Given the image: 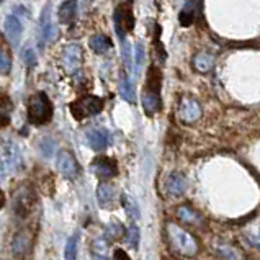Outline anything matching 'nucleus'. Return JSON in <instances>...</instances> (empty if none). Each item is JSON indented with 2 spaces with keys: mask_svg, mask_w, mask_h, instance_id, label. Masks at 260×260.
I'll return each mask as SVG.
<instances>
[{
  "mask_svg": "<svg viewBox=\"0 0 260 260\" xmlns=\"http://www.w3.org/2000/svg\"><path fill=\"white\" fill-rule=\"evenodd\" d=\"M126 234V242H128V246L133 249V250H138L139 247V229L136 224H131L128 228V231H124Z\"/></svg>",
  "mask_w": 260,
  "mask_h": 260,
  "instance_id": "a878e982",
  "label": "nucleus"
},
{
  "mask_svg": "<svg viewBox=\"0 0 260 260\" xmlns=\"http://www.w3.org/2000/svg\"><path fill=\"white\" fill-rule=\"evenodd\" d=\"M218 252L219 254L224 257V258H241L242 255H241V252L237 250L236 247H231V246H221L219 249H218Z\"/></svg>",
  "mask_w": 260,
  "mask_h": 260,
  "instance_id": "7c9ffc66",
  "label": "nucleus"
},
{
  "mask_svg": "<svg viewBox=\"0 0 260 260\" xmlns=\"http://www.w3.org/2000/svg\"><path fill=\"white\" fill-rule=\"evenodd\" d=\"M77 13V2L76 0H66V2L59 7V21L61 23H71V21L76 18Z\"/></svg>",
  "mask_w": 260,
  "mask_h": 260,
  "instance_id": "6ab92c4d",
  "label": "nucleus"
},
{
  "mask_svg": "<svg viewBox=\"0 0 260 260\" xmlns=\"http://www.w3.org/2000/svg\"><path fill=\"white\" fill-rule=\"evenodd\" d=\"M77 246H79V237L77 234H74L71 239L66 244V252H64V257L69 258V260H74L77 257Z\"/></svg>",
  "mask_w": 260,
  "mask_h": 260,
  "instance_id": "cd10ccee",
  "label": "nucleus"
},
{
  "mask_svg": "<svg viewBox=\"0 0 260 260\" xmlns=\"http://www.w3.org/2000/svg\"><path fill=\"white\" fill-rule=\"evenodd\" d=\"M96 200L102 208H108L115 202V187L108 183H102L96 190Z\"/></svg>",
  "mask_w": 260,
  "mask_h": 260,
  "instance_id": "a211bd4d",
  "label": "nucleus"
},
{
  "mask_svg": "<svg viewBox=\"0 0 260 260\" xmlns=\"http://www.w3.org/2000/svg\"><path fill=\"white\" fill-rule=\"evenodd\" d=\"M57 170L62 174V177L74 180L80 174V166L77 159L74 157L71 151H61L57 155Z\"/></svg>",
  "mask_w": 260,
  "mask_h": 260,
  "instance_id": "0eeeda50",
  "label": "nucleus"
},
{
  "mask_svg": "<svg viewBox=\"0 0 260 260\" xmlns=\"http://www.w3.org/2000/svg\"><path fill=\"white\" fill-rule=\"evenodd\" d=\"M115 26L120 40H126V33L135 29V15H133V0H123L115 10Z\"/></svg>",
  "mask_w": 260,
  "mask_h": 260,
  "instance_id": "20e7f679",
  "label": "nucleus"
},
{
  "mask_svg": "<svg viewBox=\"0 0 260 260\" xmlns=\"http://www.w3.org/2000/svg\"><path fill=\"white\" fill-rule=\"evenodd\" d=\"M180 116L185 123H195L202 118V105L195 99H183L180 105Z\"/></svg>",
  "mask_w": 260,
  "mask_h": 260,
  "instance_id": "1a4fd4ad",
  "label": "nucleus"
},
{
  "mask_svg": "<svg viewBox=\"0 0 260 260\" xmlns=\"http://www.w3.org/2000/svg\"><path fill=\"white\" fill-rule=\"evenodd\" d=\"M115 258H124V260H128L129 257L126 255V254H124V252H123L121 249H118V250L115 252Z\"/></svg>",
  "mask_w": 260,
  "mask_h": 260,
  "instance_id": "473e14b6",
  "label": "nucleus"
},
{
  "mask_svg": "<svg viewBox=\"0 0 260 260\" xmlns=\"http://www.w3.org/2000/svg\"><path fill=\"white\" fill-rule=\"evenodd\" d=\"M90 169L103 182L110 180V178H115L118 172H120L116 159H111V157H96L90 164Z\"/></svg>",
  "mask_w": 260,
  "mask_h": 260,
  "instance_id": "423d86ee",
  "label": "nucleus"
},
{
  "mask_svg": "<svg viewBox=\"0 0 260 260\" xmlns=\"http://www.w3.org/2000/svg\"><path fill=\"white\" fill-rule=\"evenodd\" d=\"M214 66V56L208 53H198L193 57V68L198 72H210Z\"/></svg>",
  "mask_w": 260,
  "mask_h": 260,
  "instance_id": "412c9836",
  "label": "nucleus"
},
{
  "mask_svg": "<svg viewBox=\"0 0 260 260\" xmlns=\"http://www.w3.org/2000/svg\"><path fill=\"white\" fill-rule=\"evenodd\" d=\"M88 44H90L92 51H93V53H96V54H105L107 51L111 49V40L108 38V36H105V35L93 36V38L88 41Z\"/></svg>",
  "mask_w": 260,
  "mask_h": 260,
  "instance_id": "4be33fe9",
  "label": "nucleus"
},
{
  "mask_svg": "<svg viewBox=\"0 0 260 260\" xmlns=\"http://www.w3.org/2000/svg\"><path fill=\"white\" fill-rule=\"evenodd\" d=\"M23 61L25 64L28 66V68H33V66L36 64V56H35V51L33 49H26L23 53Z\"/></svg>",
  "mask_w": 260,
  "mask_h": 260,
  "instance_id": "2f4dec72",
  "label": "nucleus"
},
{
  "mask_svg": "<svg viewBox=\"0 0 260 260\" xmlns=\"http://www.w3.org/2000/svg\"><path fill=\"white\" fill-rule=\"evenodd\" d=\"M198 15V0H185V5L180 12V25L182 26H190L193 21H195Z\"/></svg>",
  "mask_w": 260,
  "mask_h": 260,
  "instance_id": "dca6fc26",
  "label": "nucleus"
},
{
  "mask_svg": "<svg viewBox=\"0 0 260 260\" xmlns=\"http://www.w3.org/2000/svg\"><path fill=\"white\" fill-rule=\"evenodd\" d=\"M87 143L93 151L105 149V147H108V143H110L108 131H105V129H90L87 133Z\"/></svg>",
  "mask_w": 260,
  "mask_h": 260,
  "instance_id": "ddd939ff",
  "label": "nucleus"
},
{
  "mask_svg": "<svg viewBox=\"0 0 260 260\" xmlns=\"http://www.w3.org/2000/svg\"><path fill=\"white\" fill-rule=\"evenodd\" d=\"M33 247V234L28 228L20 229V231L13 236L12 241V252L15 257H25L29 254V250Z\"/></svg>",
  "mask_w": 260,
  "mask_h": 260,
  "instance_id": "6e6552de",
  "label": "nucleus"
},
{
  "mask_svg": "<svg viewBox=\"0 0 260 260\" xmlns=\"http://www.w3.org/2000/svg\"><path fill=\"white\" fill-rule=\"evenodd\" d=\"M5 205V197H4V191L0 190V208H2Z\"/></svg>",
  "mask_w": 260,
  "mask_h": 260,
  "instance_id": "72a5a7b5",
  "label": "nucleus"
},
{
  "mask_svg": "<svg viewBox=\"0 0 260 260\" xmlns=\"http://www.w3.org/2000/svg\"><path fill=\"white\" fill-rule=\"evenodd\" d=\"M49 7H46V10L43 13V18L40 21L41 25V40L43 43H49V41H54L57 36H59V29L56 25H53L49 21Z\"/></svg>",
  "mask_w": 260,
  "mask_h": 260,
  "instance_id": "4468645a",
  "label": "nucleus"
},
{
  "mask_svg": "<svg viewBox=\"0 0 260 260\" xmlns=\"http://www.w3.org/2000/svg\"><path fill=\"white\" fill-rule=\"evenodd\" d=\"M103 105H105V102H103V99H100V96L85 95V96H82V99H79V100L71 103V113L76 120L80 121L87 116L99 115L103 110Z\"/></svg>",
  "mask_w": 260,
  "mask_h": 260,
  "instance_id": "7ed1b4c3",
  "label": "nucleus"
},
{
  "mask_svg": "<svg viewBox=\"0 0 260 260\" xmlns=\"http://www.w3.org/2000/svg\"><path fill=\"white\" fill-rule=\"evenodd\" d=\"M167 237H169L170 247H172L177 254H180L183 257H193L200 252V244L197 241V237L191 233H188L185 228H182L180 224L169 222Z\"/></svg>",
  "mask_w": 260,
  "mask_h": 260,
  "instance_id": "f257e3e1",
  "label": "nucleus"
},
{
  "mask_svg": "<svg viewBox=\"0 0 260 260\" xmlns=\"http://www.w3.org/2000/svg\"><path fill=\"white\" fill-rule=\"evenodd\" d=\"M84 62V51L79 44H68L62 51V66L68 74H76L80 71Z\"/></svg>",
  "mask_w": 260,
  "mask_h": 260,
  "instance_id": "39448f33",
  "label": "nucleus"
},
{
  "mask_svg": "<svg viewBox=\"0 0 260 260\" xmlns=\"http://www.w3.org/2000/svg\"><path fill=\"white\" fill-rule=\"evenodd\" d=\"M144 57H146V53H144V46L141 43L136 44L135 48V59H136V74H139V71L143 69L144 66Z\"/></svg>",
  "mask_w": 260,
  "mask_h": 260,
  "instance_id": "c756f323",
  "label": "nucleus"
},
{
  "mask_svg": "<svg viewBox=\"0 0 260 260\" xmlns=\"http://www.w3.org/2000/svg\"><path fill=\"white\" fill-rule=\"evenodd\" d=\"M0 175H5V167H4V162H2V159H0Z\"/></svg>",
  "mask_w": 260,
  "mask_h": 260,
  "instance_id": "f704fd0d",
  "label": "nucleus"
},
{
  "mask_svg": "<svg viewBox=\"0 0 260 260\" xmlns=\"http://www.w3.org/2000/svg\"><path fill=\"white\" fill-rule=\"evenodd\" d=\"M123 206H124V210L126 213H128V216L133 218V219H138L139 218V213H138V206L136 203L133 202L131 198H128L126 195H123Z\"/></svg>",
  "mask_w": 260,
  "mask_h": 260,
  "instance_id": "c85d7f7f",
  "label": "nucleus"
},
{
  "mask_svg": "<svg viewBox=\"0 0 260 260\" xmlns=\"http://www.w3.org/2000/svg\"><path fill=\"white\" fill-rule=\"evenodd\" d=\"M177 218L185 226H202L205 224L203 216L197 210H193L190 205H182L177 208Z\"/></svg>",
  "mask_w": 260,
  "mask_h": 260,
  "instance_id": "9d476101",
  "label": "nucleus"
},
{
  "mask_svg": "<svg viewBox=\"0 0 260 260\" xmlns=\"http://www.w3.org/2000/svg\"><path fill=\"white\" fill-rule=\"evenodd\" d=\"M13 110V103L10 96L0 92V126H7L10 123V115Z\"/></svg>",
  "mask_w": 260,
  "mask_h": 260,
  "instance_id": "aec40b11",
  "label": "nucleus"
},
{
  "mask_svg": "<svg viewBox=\"0 0 260 260\" xmlns=\"http://www.w3.org/2000/svg\"><path fill=\"white\" fill-rule=\"evenodd\" d=\"M143 108L144 113L147 116H154L157 111L162 110V100H160V93H152L144 90L143 93Z\"/></svg>",
  "mask_w": 260,
  "mask_h": 260,
  "instance_id": "2eb2a0df",
  "label": "nucleus"
},
{
  "mask_svg": "<svg viewBox=\"0 0 260 260\" xmlns=\"http://www.w3.org/2000/svg\"><path fill=\"white\" fill-rule=\"evenodd\" d=\"M120 95L126 102H129L135 105L136 103V95H135V87H133L129 77L126 74H121V79H120Z\"/></svg>",
  "mask_w": 260,
  "mask_h": 260,
  "instance_id": "5701e85b",
  "label": "nucleus"
},
{
  "mask_svg": "<svg viewBox=\"0 0 260 260\" xmlns=\"http://www.w3.org/2000/svg\"><path fill=\"white\" fill-rule=\"evenodd\" d=\"M0 2H2V0H0Z\"/></svg>",
  "mask_w": 260,
  "mask_h": 260,
  "instance_id": "c9c22d12",
  "label": "nucleus"
},
{
  "mask_svg": "<svg viewBox=\"0 0 260 260\" xmlns=\"http://www.w3.org/2000/svg\"><path fill=\"white\" fill-rule=\"evenodd\" d=\"M12 69V57L9 54V49L5 48L4 43H0V74H9Z\"/></svg>",
  "mask_w": 260,
  "mask_h": 260,
  "instance_id": "393cba45",
  "label": "nucleus"
},
{
  "mask_svg": "<svg viewBox=\"0 0 260 260\" xmlns=\"http://www.w3.org/2000/svg\"><path fill=\"white\" fill-rule=\"evenodd\" d=\"M108 247H110V242L107 241V237H96L92 244V255L96 258H107Z\"/></svg>",
  "mask_w": 260,
  "mask_h": 260,
  "instance_id": "b1692460",
  "label": "nucleus"
},
{
  "mask_svg": "<svg viewBox=\"0 0 260 260\" xmlns=\"http://www.w3.org/2000/svg\"><path fill=\"white\" fill-rule=\"evenodd\" d=\"M21 33H23V26H21L20 20L15 17V15H10L5 20V35L9 41L13 44V46H18L20 40H21Z\"/></svg>",
  "mask_w": 260,
  "mask_h": 260,
  "instance_id": "9b49d317",
  "label": "nucleus"
},
{
  "mask_svg": "<svg viewBox=\"0 0 260 260\" xmlns=\"http://www.w3.org/2000/svg\"><path fill=\"white\" fill-rule=\"evenodd\" d=\"M166 188H167V193L172 197H180L185 193L187 190V178H185L182 174H170L167 182H166Z\"/></svg>",
  "mask_w": 260,
  "mask_h": 260,
  "instance_id": "f8f14e48",
  "label": "nucleus"
},
{
  "mask_svg": "<svg viewBox=\"0 0 260 260\" xmlns=\"http://www.w3.org/2000/svg\"><path fill=\"white\" fill-rule=\"evenodd\" d=\"M160 87H162V72L159 68L151 66V68L147 69V80H146L144 90L152 92V93H160Z\"/></svg>",
  "mask_w": 260,
  "mask_h": 260,
  "instance_id": "f3484780",
  "label": "nucleus"
},
{
  "mask_svg": "<svg viewBox=\"0 0 260 260\" xmlns=\"http://www.w3.org/2000/svg\"><path fill=\"white\" fill-rule=\"evenodd\" d=\"M28 121L31 124H46L54 115L53 103L44 92H36L28 99Z\"/></svg>",
  "mask_w": 260,
  "mask_h": 260,
  "instance_id": "f03ea898",
  "label": "nucleus"
},
{
  "mask_svg": "<svg viewBox=\"0 0 260 260\" xmlns=\"http://www.w3.org/2000/svg\"><path fill=\"white\" fill-rule=\"evenodd\" d=\"M107 237L110 241H116L124 237V228L121 222H110L107 226Z\"/></svg>",
  "mask_w": 260,
  "mask_h": 260,
  "instance_id": "bb28decb",
  "label": "nucleus"
}]
</instances>
